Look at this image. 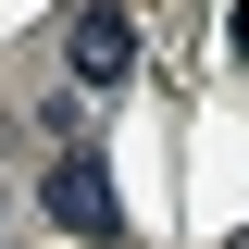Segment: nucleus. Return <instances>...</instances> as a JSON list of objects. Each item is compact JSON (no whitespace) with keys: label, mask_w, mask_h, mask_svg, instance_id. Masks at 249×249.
Segmentation results:
<instances>
[{"label":"nucleus","mask_w":249,"mask_h":249,"mask_svg":"<svg viewBox=\"0 0 249 249\" xmlns=\"http://www.w3.org/2000/svg\"><path fill=\"white\" fill-rule=\"evenodd\" d=\"M50 224L75 249H124V199H112V175L100 162H50Z\"/></svg>","instance_id":"obj_1"},{"label":"nucleus","mask_w":249,"mask_h":249,"mask_svg":"<svg viewBox=\"0 0 249 249\" xmlns=\"http://www.w3.org/2000/svg\"><path fill=\"white\" fill-rule=\"evenodd\" d=\"M124 75H137V25H124L112 0H88V13H75V88H100V100H112Z\"/></svg>","instance_id":"obj_2"},{"label":"nucleus","mask_w":249,"mask_h":249,"mask_svg":"<svg viewBox=\"0 0 249 249\" xmlns=\"http://www.w3.org/2000/svg\"><path fill=\"white\" fill-rule=\"evenodd\" d=\"M0 249H13V187H0Z\"/></svg>","instance_id":"obj_3"}]
</instances>
